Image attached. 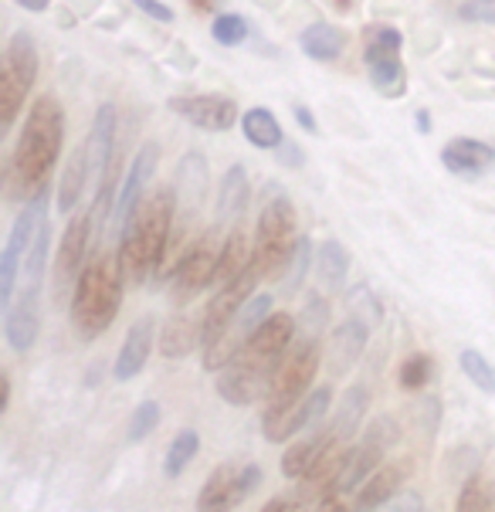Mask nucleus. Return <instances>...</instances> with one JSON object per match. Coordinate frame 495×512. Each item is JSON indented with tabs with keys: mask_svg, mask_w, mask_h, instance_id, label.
<instances>
[{
	"mask_svg": "<svg viewBox=\"0 0 495 512\" xmlns=\"http://www.w3.org/2000/svg\"><path fill=\"white\" fill-rule=\"evenodd\" d=\"M295 340V319L289 312H272L248 343L231 357L224 370H217V397L234 407H248L268 394L272 377L279 373L282 360L289 357Z\"/></svg>",
	"mask_w": 495,
	"mask_h": 512,
	"instance_id": "nucleus-1",
	"label": "nucleus"
},
{
	"mask_svg": "<svg viewBox=\"0 0 495 512\" xmlns=\"http://www.w3.org/2000/svg\"><path fill=\"white\" fill-rule=\"evenodd\" d=\"M170 231H177V197L173 187L146 194L119 231V265L126 282H146L163 272V258L170 248Z\"/></svg>",
	"mask_w": 495,
	"mask_h": 512,
	"instance_id": "nucleus-2",
	"label": "nucleus"
},
{
	"mask_svg": "<svg viewBox=\"0 0 495 512\" xmlns=\"http://www.w3.org/2000/svg\"><path fill=\"white\" fill-rule=\"evenodd\" d=\"M65 143V109L55 95H38L28 109L24 129L17 136V150L11 156V184L28 194H41L55 170Z\"/></svg>",
	"mask_w": 495,
	"mask_h": 512,
	"instance_id": "nucleus-3",
	"label": "nucleus"
},
{
	"mask_svg": "<svg viewBox=\"0 0 495 512\" xmlns=\"http://www.w3.org/2000/svg\"><path fill=\"white\" fill-rule=\"evenodd\" d=\"M123 282L126 275L119 258L99 255L82 268L72 289V326L82 340H92L116 323L123 306Z\"/></svg>",
	"mask_w": 495,
	"mask_h": 512,
	"instance_id": "nucleus-4",
	"label": "nucleus"
},
{
	"mask_svg": "<svg viewBox=\"0 0 495 512\" xmlns=\"http://www.w3.org/2000/svg\"><path fill=\"white\" fill-rule=\"evenodd\" d=\"M319 363H323V346L319 340L306 336L299 346H292L289 357L282 360L279 373L272 377V387H268V407L262 418V435L272 441V445H282L285 441V424L295 411L302 407V401L312 394V380L319 373Z\"/></svg>",
	"mask_w": 495,
	"mask_h": 512,
	"instance_id": "nucleus-5",
	"label": "nucleus"
},
{
	"mask_svg": "<svg viewBox=\"0 0 495 512\" xmlns=\"http://www.w3.org/2000/svg\"><path fill=\"white\" fill-rule=\"evenodd\" d=\"M299 241V218H295V207L289 204V197H272L262 207V218H258L255 231V268L262 272V279H279V275L289 272Z\"/></svg>",
	"mask_w": 495,
	"mask_h": 512,
	"instance_id": "nucleus-6",
	"label": "nucleus"
},
{
	"mask_svg": "<svg viewBox=\"0 0 495 512\" xmlns=\"http://www.w3.org/2000/svg\"><path fill=\"white\" fill-rule=\"evenodd\" d=\"M38 45L28 31H17L4 48V58H0V126H14L17 116H21L24 102H28V92L38 82Z\"/></svg>",
	"mask_w": 495,
	"mask_h": 512,
	"instance_id": "nucleus-7",
	"label": "nucleus"
},
{
	"mask_svg": "<svg viewBox=\"0 0 495 512\" xmlns=\"http://www.w3.org/2000/svg\"><path fill=\"white\" fill-rule=\"evenodd\" d=\"M404 34L390 24H370L363 31V65H367L370 85L384 99H401L407 92V68H404Z\"/></svg>",
	"mask_w": 495,
	"mask_h": 512,
	"instance_id": "nucleus-8",
	"label": "nucleus"
},
{
	"mask_svg": "<svg viewBox=\"0 0 495 512\" xmlns=\"http://www.w3.org/2000/svg\"><path fill=\"white\" fill-rule=\"evenodd\" d=\"M45 221H48V197H45V190H41V194H34L28 207L14 218V228L7 231L4 251H0V309H7L14 302L21 265H24V258H28V251Z\"/></svg>",
	"mask_w": 495,
	"mask_h": 512,
	"instance_id": "nucleus-9",
	"label": "nucleus"
},
{
	"mask_svg": "<svg viewBox=\"0 0 495 512\" xmlns=\"http://www.w3.org/2000/svg\"><path fill=\"white\" fill-rule=\"evenodd\" d=\"M397 438H401V431H397L394 418L373 421L370 428L363 431V438L350 448V458H346V465H343V472H340V479H336L333 489L360 492V485L377 472L380 462H384V455H387V448H394Z\"/></svg>",
	"mask_w": 495,
	"mask_h": 512,
	"instance_id": "nucleus-10",
	"label": "nucleus"
},
{
	"mask_svg": "<svg viewBox=\"0 0 495 512\" xmlns=\"http://www.w3.org/2000/svg\"><path fill=\"white\" fill-rule=\"evenodd\" d=\"M262 485V468L258 465H221L204 482L197 496V512H234L251 492Z\"/></svg>",
	"mask_w": 495,
	"mask_h": 512,
	"instance_id": "nucleus-11",
	"label": "nucleus"
},
{
	"mask_svg": "<svg viewBox=\"0 0 495 512\" xmlns=\"http://www.w3.org/2000/svg\"><path fill=\"white\" fill-rule=\"evenodd\" d=\"M217 262H221V248L214 245V238H201L197 245H190L184 255H180L177 268H173V302L187 306L197 292L214 285Z\"/></svg>",
	"mask_w": 495,
	"mask_h": 512,
	"instance_id": "nucleus-12",
	"label": "nucleus"
},
{
	"mask_svg": "<svg viewBox=\"0 0 495 512\" xmlns=\"http://www.w3.org/2000/svg\"><path fill=\"white\" fill-rule=\"evenodd\" d=\"M258 279H262V272L251 265L241 279H234L231 285H224V289L214 292V299L207 302V309H204V346L217 343L234 326V319L241 316L245 302L251 299V292H255Z\"/></svg>",
	"mask_w": 495,
	"mask_h": 512,
	"instance_id": "nucleus-13",
	"label": "nucleus"
},
{
	"mask_svg": "<svg viewBox=\"0 0 495 512\" xmlns=\"http://www.w3.org/2000/svg\"><path fill=\"white\" fill-rule=\"evenodd\" d=\"M170 112H173V116H180L190 126L207 129V133H228L234 123H241L238 102L228 99V95H214V92L173 95Z\"/></svg>",
	"mask_w": 495,
	"mask_h": 512,
	"instance_id": "nucleus-14",
	"label": "nucleus"
},
{
	"mask_svg": "<svg viewBox=\"0 0 495 512\" xmlns=\"http://www.w3.org/2000/svg\"><path fill=\"white\" fill-rule=\"evenodd\" d=\"M207 190H211V170H207L204 153H184L173 173V197H177V221L194 218L207 201Z\"/></svg>",
	"mask_w": 495,
	"mask_h": 512,
	"instance_id": "nucleus-15",
	"label": "nucleus"
},
{
	"mask_svg": "<svg viewBox=\"0 0 495 512\" xmlns=\"http://www.w3.org/2000/svg\"><path fill=\"white\" fill-rule=\"evenodd\" d=\"M156 160H160V150H156L153 143H146V146H140V150H136L133 163H129L126 180H123V190H119L116 204H112V218H109V224H112L116 231H123L126 218L136 211V204L143 201V190H146V184H150V177L156 173Z\"/></svg>",
	"mask_w": 495,
	"mask_h": 512,
	"instance_id": "nucleus-16",
	"label": "nucleus"
},
{
	"mask_svg": "<svg viewBox=\"0 0 495 512\" xmlns=\"http://www.w3.org/2000/svg\"><path fill=\"white\" fill-rule=\"evenodd\" d=\"M112 150H116V106L102 102L95 112L92 133L85 140V160H89V184H106L112 167Z\"/></svg>",
	"mask_w": 495,
	"mask_h": 512,
	"instance_id": "nucleus-17",
	"label": "nucleus"
},
{
	"mask_svg": "<svg viewBox=\"0 0 495 512\" xmlns=\"http://www.w3.org/2000/svg\"><path fill=\"white\" fill-rule=\"evenodd\" d=\"M441 163H445V170L455 173V177L475 180L495 167V146L485 140H475V136H455V140H448L441 146Z\"/></svg>",
	"mask_w": 495,
	"mask_h": 512,
	"instance_id": "nucleus-18",
	"label": "nucleus"
},
{
	"mask_svg": "<svg viewBox=\"0 0 495 512\" xmlns=\"http://www.w3.org/2000/svg\"><path fill=\"white\" fill-rule=\"evenodd\" d=\"M41 333V302L38 295H17L4 309V336L14 353H28Z\"/></svg>",
	"mask_w": 495,
	"mask_h": 512,
	"instance_id": "nucleus-19",
	"label": "nucleus"
},
{
	"mask_svg": "<svg viewBox=\"0 0 495 512\" xmlns=\"http://www.w3.org/2000/svg\"><path fill=\"white\" fill-rule=\"evenodd\" d=\"M160 340L156 336V323H153V316H143V319H136L133 326H129V333H126V343H123V350H119V357H116V367H112V377L116 380H133L136 373H140L146 367V360H150V353H153V343Z\"/></svg>",
	"mask_w": 495,
	"mask_h": 512,
	"instance_id": "nucleus-20",
	"label": "nucleus"
},
{
	"mask_svg": "<svg viewBox=\"0 0 495 512\" xmlns=\"http://www.w3.org/2000/svg\"><path fill=\"white\" fill-rule=\"evenodd\" d=\"M367 340H370V326L363 323L360 316H350L346 323L336 326L326 343V360H329V367H333V373L350 370L353 363L363 357V350H367Z\"/></svg>",
	"mask_w": 495,
	"mask_h": 512,
	"instance_id": "nucleus-21",
	"label": "nucleus"
},
{
	"mask_svg": "<svg viewBox=\"0 0 495 512\" xmlns=\"http://www.w3.org/2000/svg\"><path fill=\"white\" fill-rule=\"evenodd\" d=\"M92 231H95L92 214H82V218L68 221V228L62 234V245H58V279L62 282H72L82 275V268H85L82 262H85V251H89Z\"/></svg>",
	"mask_w": 495,
	"mask_h": 512,
	"instance_id": "nucleus-22",
	"label": "nucleus"
},
{
	"mask_svg": "<svg viewBox=\"0 0 495 512\" xmlns=\"http://www.w3.org/2000/svg\"><path fill=\"white\" fill-rule=\"evenodd\" d=\"M204 346V316H187V312H177L173 319L163 323L160 333V353L167 360H184L190 353Z\"/></svg>",
	"mask_w": 495,
	"mask_h": 512,
	"instance_id": "nucleus-23",
	"label": "nucleus"
},
{
	"mask_svg": "<svg viewBox=\"0 0 495 512\" xmlns=\"http://www.w3.org/2000/svg\"><path fill=\"white\" fill-rule=\"evenodd\" d=\"M407 472H411V465L407 462L380 465L377 472L360 485V492H356V512H373L377 506H384V502L394 499L397 492H401Z\"/></svg>",
	"mask_w": 495,
	"mask_h": 512,
	"instance_id": "nucleus-24",
	"label": "nucleus"
},
{
	"mask_svg": "<svg viewBox=\"0 0 495 512\" xmlns=\"http://www.w3.org/2000/svg\"><path fill=\"white\" fill-rule=\"evenodd\" d=\"M251 265H255V245L245 238V228H241V224H231L228 238H224V245H221V262H217L214 289H224V285H231L234 279H241Z\"/></svg>",
	"mask_w": 495,
	"mask_h": 512,
	"instance_id": "nucleus-25",
	"label": "nucleus"
},
{
	"mask_svg": "<svg viewBox=\"0 0 495 512\" xmlns=\"http://www.w3.org/2000/svg\"><path fill=\"white\" fill-rule=\"evenodd\" d=\"M248 201H251L248 170L241 163H234L221 177V184H217V224H238L245 218Z\"/></svg>",
	"mask_w": 495,
	"mask_h": 512,
	"instance_id": "nucleus-26",
	"label": "nucleus"
},
{
	"mask_svg": "<svg viewBox=\"0 0 495 512\" xmlns=\"http://www.w3.org/2000/svg\"><path fill=\"white\" fill-rule=\"evenodd\" d=\"M346 31L336 28V24L329 21H316L309 24L306 31L299 34V48L306 51L312 62H336V58L346 51Z\"/></svg>",
	"mask_w": 495,
	"mask_h": 512,
	"instance_id": "nucleus-27",
	"label": "nucleus"
},
{
	"mask_svg": "<svg viewBox=\"0 0 495 512\" xmlns=\"http://www.w3.org/2000/svg\"><path fill=\"white\" fill-rule=\"evenodd\" d=\"M241 133H245V140L255 146V150H279L285 143V133L279 126V119H275L272 109L265 106H255L248 109L245 116H241Z\"/></svg>",
	"mask_w": 495,
	"mask_h": 512,
	"instance_id": "nucleus-28",
	"label": "nucleus"
},
{
	"mask_svg": "<svg viewBox=\"0 0 495 512\" xmlns=\"http://www.w3.org/2000/svg\"><path fill=\"white\" fill-rule=\"evenodd\" d=\"M326 448H329V441H326L323 428L312 431L309 438L292 441V445L285 448V455H282V475H289V479H302V475H306L309 468L323 458Z\"/></svg>",
	"mask_w": 495,
	"mask_h": 512,
	"instance_id": "nucleus-29",
	"label": "nucleus"
},
{
	"mask_svg": "<svg viewBox=\"0 0 495 512\" xmlns=\"http://www.w3.org/2000/svg\"><path fill=\"white\" fill-rule=\"evenodd\" d=\"M48 251H51V228L45 221L28 251V258H24V265H21V279H17L21 282V295H41V282H45V272H48Z\"/></svg>",
	"mask_w": 495,
	"mask_h": 512,
	"instance_id": "nucleus-30",
	"label": "nucleus"
},
{
	"mask_svg": "<svg viewBox=\"0 0 495 512\" xmlns=\"http://www.w3.org/2000/svg\"><path fill=\"white\" fill-rule=\"evenodd\" d=\"M89 187V160H85V146L78 150L68 167L62 173V184H58V211L72 214L78 204H82V194Z\"/></svg>",
	"mask_w": 495,
	"mask_h": 512,
	"instance_id": "nucleus-31",
	"label": "nucleus"
},
{
	"mask_svg": "<svg viewBox=\"0 0 495 512\" xmlns=\"http://www.w3.org/2000/svg\"><path fill=\"white\" fill-rule=\"evenodd\" d=\"M316 265H319V282H323L329 292H340L346 285V275H350V255H346V248L340 241L336 238L323 241Z\"/></svg>",
	"mask_w": 495,
	"mask_h": 512,
	"instance_id": "nucleus-32",
	"label": "nucleus"
},
{
	"mask_svg": "<svg viewBox=\"0 0 495 512\" xmlns=\"http://www.w3.org/2000/svg\"><path fill=\"white\" fill-rule=\"evenodd\" d=\"M197 448H201V435H197L194 428L177 431V438L170 441L167 455H163V475H167V479H177V475L197 458Z\"/></svg>",
	"mask_w": 495,
	"mask_h": 512,
	"instance_id": "nucleus-33",
	"label": "nucleus"
},
{
	"mask_svg": "<svg viewBox=\"0 0 495 512\" xmlns=\"http://www.w3.org/2000/svg\"><path fill=\"white\" fill-rule=\"evenodd\" d=\"M455 512H495V475L475 472L458 496Z\"/></svg>",
	"mask_w": 495,
	"mask_h": 512,
	"instance_id": "nucleus-34",
	"label": "nucleus"
},
{
	"mask_svg": "<svg viewBox=\"0 0 495 512\" xmlns=\"http://www.w3.org/2000/svg\"><path fill=\"white\" fill-rule=\"evenodd\" d=\"M458 367H462V373L482 390V394L495 397V367L482 357L479 350H462V353H458Z\"/></svg>",
	"mask_w": 495,
	"mask_h": 512,
	"instance_id": "nucleus-35",
	"label": "nucleus"
},
{
	"mask_svg": "<svg viewBox=\"0 0 495 512\" xmlns=\"http://www.w3.org/2000/svg\"><path fill=\"white\" fill-rule=\"evenodd\" d=\"M211 34H214L217 45L238 48L241 41L248 38V24H245V17H241V14H217L214 24H211Z\"/></svg>",
	"mask_w": 495,
	"mask_h": 512,
	"instance_id": "nucleus-36",
	"label": "nucleus"
},
{
	"mask_svg": "<svg viewBox=\"0 0 495 512\" xmlns=\"http://www.w3.org/2000/svg\"><path fill=\"white\" fill-rule=\"evenodd\" d=\"M434 377V360L428 357V353H414V357L404 360L401 367V387L404 390H424L431 384Z\"/></svg>",
	"mask_w": 495,
	"mask_h": 512,
	"instance_id": "nucleus-37",
	"label": "nucleus"
},
{
	"mask_svg": "<svg viewBox=\"0 0 495 512\" xmlns=\"http://www.w3.org/2000/svg\"><path fill=\"white\" fill-rule=\"evenodd\" d=\"M156 424H160V404L156 401H143L136 407L133 421H129V441H143L150 438L156 431Z\"/></svg>",
	"mask_w": 495,
	"mask_h": 512,
	"instance_id": "nucleus-38",
	"label": "nucleus"
},
{
	"mask_svg": "<svg viewBox=\"0 0 495 512\" xmlns=\"http://www.w3.org/2000/svg\"><path fill=\"white\" fill-rule=\"evenodd\" d=\"M309 262H312V245H309V238H302L299 248H295L292 265H289V275H285V289L289 292L299 289L302 279H306V272H309Z\"/></svg>",
	"mask_w": 495,
	"mask_h": 512,
	"instance_id": "nucleus-39",
	"label": "nucleus"
},
{
	"mask_svg": "<svg viewBox=\"0 0 495 512\" xmlns=\"http://www.w3.org/2000/svg\"><path fill=\"white\" fill-rule=\"evenodd\" d=\"M458 17L468 24H489V28H495V0H465L458 7Z\"/></svg>",
	"mask_w": 495,
	"mask_h": 512,
	"instance_id": "nucleus-40",
	"label": "nucleus"
},
{
	"mask_svg": "<svg viewBox=\"0 0 495 512\" xmlns=\"http://www.w3.org/2000/svg\"><path fill=\"white\" fill-rule=\"evenodd\" d=\"M316 512H356V492L329 489L326 496L316 502Z\"/></svg>",
	"mask_w": 495,
	"mask_h": 512,
	"instance_id": "nucleus-41",
	"label": "nucleus"
},
{
	"mask_svg": "<svg viewBox=\"0 0 495 512\" xmlns=\"http://www.w3.org/2000/svg\"><path fill=\"white\" fill-rule=\"evenodd\" d=\"M129 4H136V11H143L146 17H153V21L173 24V11L163 0H129Z\"/></svg>",
	"mask_w": 495,
	"mask_h": 512,
	"instance_id": "nucleus-42",
	"label": "nucleus"
},
{
	"mask_svg": "<svg viewBox=\"0 0 495 512\" xmlns=\"http://www.w3.org/2000/svg\"><path fill=\"white\" fill-rule=\"evenodd\" d=\"M312 502H306L302 496H279L272 502H265L262 512H309Z\"/></svg>",
	"mask_w": 495,
	"mask_h": 512,
	"instance_id": "nucleus-43",
	"label": "nucleus"
},
{
	"mask_svg": "<svg viewBox=\"0 0 495 512\" xmlns=\"http://www.w3.org/2000/svg\"><path fill=\"white\" fill-rule=\"evenodd\" d=\"M292 116H295V123L306 129L309 136H316V133H319V123H316V116H312V109L306 106V102H295V106H292Z\"/></svg>",
	"mask_w": 495,
	"mask_h": 512,
	"instance_id": "nucleus-44",
	"label": "nucleus"
},
{
	"mask_svg": "<svg viewBox=\"0 0 495 512\" xmlns=\"http://www.w3.org/2000/svg\"><path fill=\"white\" fill-rule=\"evenodd\" d=\"M275 153H279V160L285 163V167H302V160H306V156H302L299 146H292V143H282Z\"/></svg>",
	"mask_w": 495,
	"mask_h": 512,
	"instance_id": "nucleus-45",
	"label": "nucleus"
},
{
	"mask_svg": "<svg viewBox=\"0 0 495 512\" xmlns=\"http://www.w3.org/2000/svg\"><path fill=\"white\" fill-rule=\"evenodd\" d=\"M14 4L24 7V11H31V14H45L51 7V0H14Z\"/></svg>",
	"mask_w": 495,
	"mask_h": 512,
	"instance_id": "nucleus-46",
	"label": "nucleus"
},
{
	"mask_svg": "<svg viewBox=\"0 0 495 512\" xmlns=\"http://www.w3.org/2000/svg\"><path fill=\"white\" fill-rule=\"evenodd\" d=\"M190 4V11H197V14H214L217 11V0H187Z\"/></svg>",
	"mask_w": 495,
	"mask_h": 512,
	"instance_id": "nucleus-47",
	"label": "nucleus"
},
{
	"mask_svg": "<svg viewBox=\"0 0 495 512\" xmlns=\"http://www.w3.org/2000/svg\"><path fill=\"white\" fill-rule=\"evenodd\" d=\"M7 404H11V377H0V411H7Z\"/></svg>",
	"mask_w": 495,
	"mask_h": 512,
	"instance_id": "nucleus-48",
	"label": "nucleus"
},
{
	"mask_svg": "<svg viewBox=\"0 0 495 512\" xmlns=\"http://www.w3.org/2000/svg\"><path fill=\"white\" fill-rule=\"evenodd\" d=\"M418 129H421V133H431V116H428V109H418Z\"/></svg>",
	"mask_w": 495,
	"mask_h": 512,
	"instance_id": "nucleus-49",
	"label": "nucleus"
}]
</instances>
